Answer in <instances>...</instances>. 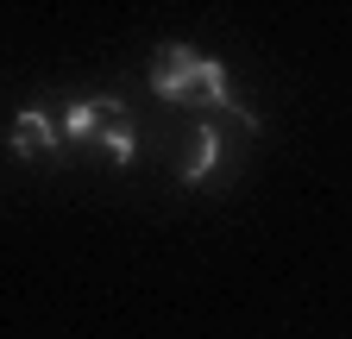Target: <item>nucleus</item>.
<instances>
[{
  "label": "nucleus",
  "mask_w": 352,
  "mask_h": 339,
  "mask_svg": "<svg viewBox=\"0 0 352 339\" xmlns=\"http://www.w3.org/2000/svg\"><path fill=\"white\" fill-rule=\"evenodd\" d=\"M57 139H63V126H51L38 107H25V113L13 119V151H19V157H44V151H57Z\"/></svg>",
  "instance_id": "obj_3"
},
{
  "label": "nucleus",
  "mask_w": 352,
  "mask_h": 339,
  "mask_svg": "<svg viewBox=\"0 0 352 339\" xmlns=\"http://www.w3.org/2000/svg\"><path fill=\"white\" fill-rule=\"evenodd\" d=\"M63 139H101V145L113 151V163H132V157H139L126 101H76V107L63 113Z\"/></svg>",
  "instance_id": "obj_2"
},
{
  "label": "nucleus",
  "mask_w": 352,
  "mask_h": 339,
  "mask_svg": "<svg viewBox=\"0 0 352 339\" xmlns=\"http://www.w3.org/2000/svg\"><path fill=\"white\" fill-rule=\"evenodd\" d=\"M214 163H220V132H214V126H195V145H189V157H183V170H176V176L195 189V183L214 176Z\"/></svg>",
  "instance_id": "obj_4"
},
{
  "label": "nucleus",
  "mask_w": 352,
  "mask_h": 339,
  "mask_svg": "<svg viewBox=\"0 0 352 339\" xmlns=\"http://www.w3.org/2000/svg\"><path fill=\"white\" fill-rule=\"evenodd\" d=\"M151 89L176 107H208V113H233L239 126H252L258 132V113H245L233 95H227V69H220L214 57L189 51V45H164L151 57Z\"/></svg>",
  "instance_id": "obj_1"
}]
</instances>
